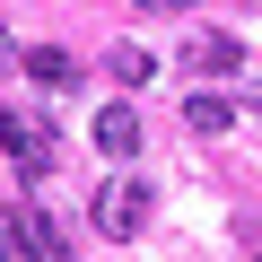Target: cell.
<instances>
[{"mask_svg":"<svg viewBox=\"0 0 262 262\" xmlns=\"http://www.w3.org/2000/svg\"><path fill=\"white\" fill-rule=\"evenodd\" d=\"M88 219H96V236H114V245H131L149 227V184L140 175H114V184H96V201H88Z\"/></svg>","mask_w":262,"mask_h":262,"instance_id":"cell-1","label":"cell"},{"mask_svg":"<svg viewBox=\"0 0 262 262\" xmlns=\"http://www.w3.org/2000/svg\"><path fill=\"white\" fill-rule=\"evenodd\" d=\"M0 149L18 158V175H27V184L61 166V140H53V131H44L35 114H18V105H0Z\"/></svg>","mask_w":262,"mask_h":262,"instance_id":"cell-2","label":"cell"},{"mask_svg":"<svg viewBox=\"0 0 262 262\" xmlns=\"http://www.w3.org/2000/svg\"><path fill=\"white\" fill-rule=\"evenodd\" d=\"M18 245H27V262H70V236L53 210H18Z\"/></svg>","mask_w":262,"mask_h":262,"instance_id":"cell-3","label":"cell"},{"mask_svg":"<svg viewBox=\"0 0 262 262\" xmlns=\"http://www.w3.org/2000/svg\"><path fill=\"white\" fill-rule=\"evenodd\" d=\"M88 131H96V149H105V158H140V114H131V105H96Z\"/></svg>","mask_w":262,"mask_h":262,"instance_id":"cell-4","label":"cell"},{"mask_svg":"<svg viewBox=\"0 0 262 262\" xmlns=\"http://www.w3.org/2000/svg\"><path fill=\"white\" fill-rule=\"evenodd\" d=\"M18 70H27L35 88H79V61H70L61 44H27V53H18Z\"/></svg>","mask_w":262,"mask_h":262,"instance_id":"cell-5","label":"cell"},{"mask_svg":"<svg viewBox=\"0 0 262 262\" xmlns=\"http://www.w3.org/2000/svg\"><path fill=\"white\" fill-rule=\"evenodd\" d=\"M184 122H192V131H201V140H219V131H227V122H236V105H227V96H219V88H201V96H192V105H184Z\"/></svg>","mask_w":262,"mask_h":262,"instance_id":"cell-6","label":"cell"},{"mask_svg":"<svg viewBox=\"0 0 262 262\" xmlns=\"http://www.w3.org/2000/svg\"><path fill=\"white\" fill-rule=\"evenodd\" d=\"M192 70H201V79H227V70H245L236 35H201V44H192Z\"/></svg>","mask_w":262,"mask_h":262,"instance_id":"cell-7","label":"cell"},{"mask_svg":"<svg viewBox=\"0 0 262 262\" xmlns=\"http://www.w3.org/2000/svg\"><path fill=\"white\" fill-rule=\"evenodd\" d=\"M114 79H122V88H149V79H158V53H140V44H114Z\"/></svg>","mask_w":262,"mask_h":262,"instance_id":"cell-8","label":"cell"},{"mask_svg":"<svg viewBox=\"0 0 262 262\" xmlns=\"http://www.w3.org/2000/svg\"><path fill=\"white\" fill-rule=\"evenodd\" d=\"M27 245H18V210H0V262H18Z\"/></svg>","mask_w":262,"mask_h":262,"instance_id":"cell-9","label":"cell"},{"mask_svg":"<svg viewBox=\"0 0 262 262\" xmlns=\"http://www.w3.org/2000/svg\"><path fill=\"white\" fill-rule=\"evenodd\" d=\"M192 0H140V18H184Z\"/></svg>","mask_w":262,"mask_h":262,"instance_id":"cell-10","label":"cell"},{"mask_svg":"<svg viewBox=\"0 0 262 262\" xmlns=\"http://www.w3.org/2000/svg\"><path fill=\"white\" fill-rule=\"evenodd\" d=\"M0 70H18V35L9 27H0Z\"/></svg>","mask_w":262,"mask_h":262,"instance_id":"cell-11","label":"cell"},{"mask_svg":"<svg viewBox=\"0 0 262 262\" xmlns=\"http://www.w3.org/2000/svg\"><path fill=\"white\" fill-rule=\"evenodd\" d=\"M253 262H262V253H253Z\"/></svg>","mask_w":262,"mask_h":262,"instance_id":"cell-12","label":"cell"}]
</instances>
